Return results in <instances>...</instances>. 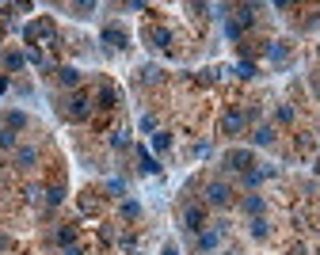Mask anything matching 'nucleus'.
<instances>
[{
  "label": "nucleus",
  "instance_id": "obj_11",
  "mask_svg": "<svg viewBox=\"0 0 320 255\" xmlns=\"http://www.w3.org/2000/svg\"><path fill=\"white\" fill-rule=\"evenodd\" d=\"M153 145H156V153H164V149H172V134H156V137H153Z\"/></svg>",
  "mask_w": 320,
  "mask_h": 255
},
{
  "label": "nucleus",
  "instance_id": "obj_17",
  "mask_svg": "<svg viewBox=\"0 0 320 255\" xmlns=\"http://www.w3.org/2000/svg\"><path fill=\"white\" fill-rule=\"evenodd\" d=\"M12 145H16V134L12 130H0V149H12Z\"/></svg>",
  "mask_w": 320,
  "mask_h": 255
},
{
  "label": "nucleus",
  "instance_id": "obj_8",
  "mask_svg": "<svg viewBox=\"0 0 320 255\" xmlns=\"http://www.w3.org/2000/svg\"><path fill=\"white\" fill-rule=\"evenodd\" d=\"M244 213H248V217H260V213H263V198L260 195L244 198Z\"/></svg>",
  "mask_w": 320,
  "mask_h": 255
},
{
  "label": "nucleus",
  "instance_id": "obj_7",
  "mask_svg": "<svg viewBox=\"0 0 320 255\" xmlns=\"http://www.w3.org/2000/svg\"><path fill=\"white\" fill-rule=\"evenodd\" d=\"M88 107H92V103H88V95H73V99H69V111L77 114V118H84Z\"/></svg>",
  "mask_w": 320,
  "mask_h": 255
},
{
  "label": "nucleus",
  "instance_id": "obj_2",
  "mask_svg": "<svg viewBox=\"0 0 320 255\" xmlns=\"http://www.w3.org/2000/svg\"><path fill=\"white\" fill-rule=\"evenodd\" d=\"M206 198H210V206H229L233 190H229V183H210V187H206Z\"/></svg>",
  "mask_w": 320,
  "mask_h": 255
},
{
  "label": "nucleus",
  "instance_id": "obj_19",
  "mask_svg": "<svg viewBox=\"0 0 320 255\" xmlns=\"http://www.w3.org/2000/svg\"><path fill=\"white\" fill-rule=\"evenodd\" d=\"M73 236H77L73 229H61V232H57V244H73Z\"/></svg>",
  "mask_w": 320,
  "mask_h": 255
},
{
  "label": "nucleus",
  "instance_id": "obj_6",
  "mask_svg": "<svg viewBox=\"0 0 320 255\" xmlns=\"http://www.w3.org/2000/svg\"><path fill=\"white\" fill-rule=\"evenodd\" d=\"M221 244V232H199V251H214V247Z\"/></svg>",
  "mask_w": 320,
  "mask_h": 255
},
{
  "label": "nucleus",
  "instance_id": "obj_14",
  "mask_svg": "<svg viewBox=\"0 0 320 255\" xmlns=\"http://www.w3.org/2000/svg\"><path fill=\"white\" fill-rule=\"evenodd\" d=\"M61 198H65V190H61V187H50V190H46V202H50V206H61Z\"/></svg>",
  "mask_w": 320,
  "mask_h": 255
},
{
  "label": "nucleus",
  "instance_id": "obj_4",
  "mask_svg": "<svg viewBox=\"0 0 320 255\" xmlns=\"http://www.w3.org/2000/svg\"><path fill=\"white\" fill-rule=\"evenodd\" d=\"M244 122H248V114L233 111V114H225V122H221V130H225V134H240V130H244Z\"/></svg>",
  "mask_w": 320,
  "mask_h": 255
},
{
  "label": "nucleus",
  "instance_id": "obj_18",
  "mask_svg": "<svg viewBox=\"0 0 320 255\" xmlns=\"http://www.w3.org/2000/svg\"><path fill=\"white\" fill-rule=\"evenodd\" d=\"M122 213H126V217H138L141 206H138V202H126V206H122Z\"/></svg>",
  "mask_w": 320,
  "mask_h": 255
},
{
  "label": "nucleus",
  "instance_id": "obj_5",
  "mask_svg": "<svg viewBox=\"0 0 320 255\" xmlns=\"http://www.w3.org/2000/svg\"><path fill=\"white\" fill-rule=\"evenodd\" d=\"M16 164H19V168H35V164H38V153L31 149V145H23V149H16Z\"/></svg>",
  "mask_w": 320,
  "mask_h": 255
},
{
  "label": "nucleus",
  "instance_id": "obj_10",
  "mask_svg": "<svg viewBox=\"0 0 320 255\" xmlns=\"http://www.w3.org/2000/svg\"><path fill=\"white\" fill-rule=\"evenodd\" d=\"M61 84L77 88V84H80V73H77V69H61Z\"/></svg>",
  "mask_w": 320,
  "mask_h": 255
},
{
  "label": "nucleus",
  "instance_id": "obj_13",
  "mask_svg": "<svg viewBox=\"0 0 320 255\" xmlns=\"http://www.w3.org/2000/svg\"><path fill=\"white\" fill-rule=\"evenodd\" d=\"M4 122H8L12 130H19V126H23L27 118H23V114H19V111H8V114H4Z\"/></svg>",
  "mask_w": 320,
  "mask_h": 255
},
{
  "label": "nucleus",
  "instance_id": "obj_1",
  "mask_svg": "<svg viewBox=\"0 0 320 255\" xmlns=\"http://www.w3.org/2000/svg\"><path fill=\"white\" fill-rule=\"evenodd\" d=\"M225 168L248 171V168H251V153H248V149H229V153H225Z\"/></svg>",
  "mask_w": 320,
  "mask_h": 255
},
{
  "label": "nucleus",
  "instance_id": "obj_9",
  "mask_svg": "<svg viewBox=\"0 0 320 255\" xmlns=\"http://www.w3.org/2000/svg\"><path fill=\"white\" fill-rule=\"evenodd\" d=\"M251 141H255V145H271V141H275V130H271V126H260L255 134H251Z\"/></svg>",
  "mask_w": 320,
  "mask_h": 255
},
{
  "label": "nucleus",
  "instance_id": "obj_16",
  "mask_svg": "<svg viewBox=\"0 0 320 255\" xmlns=\"http://www.w3.org/2000/svg\"><path fill=\"white\" fill-rule=\"evenodd\" d=\"M138 156H141V168H145V171H156V160L145 153V149H138Z\"/></svg>",
  "mask_w": 320,
  "mask_h": 255
},
{
  "label": "nucleus",
  "instance_id": "obj_20",
  "mask_svg": "<svg viewBox=\"0 0 320 255\" xmlns=\"http://www.w3.org/2000/svg\"><path fill=\"white\" fill-rule=\"evenodd\" d=\"M164 255H179V251H175V244H168V247H164Z\"/></svg>",
  "mask_w": 320,
  "mask_h": 255
},
{
  "label": "nucleus",
  "instance_id": "obj_15",
  "mask_svg": "<svg viewBox=\"0 0 320 255\" xmlns=\"http://www.w3.org/2000/svg\"><path fill=\"white\" fill-rule=\"evenodd\" d=\"M99 103H103V107H114V88H99Z\"/></svg>",
  "mask_w": 320,
  "mask_h": 255
},
{
  "label": "nucleus",
  "instance_id": "obj_12",
  "mask_svg": "<svg viewBox=\"0 0 320 255\" xmlns=\"http://www.w3.org/2000/svg\"><path fill=\"white\" fill-rule=\"evenodd\" d=\"M251 236H255V240L267 236V221H263V217H255V221H251Z\"/></svg>",
  "mask_w": 320,
  "mask_h": 255
},
{
  "label": "nucleus",
  "instance_id": "obj_3",
  "mask_svg": "<svg viewBox=\"0 0 320 255\" xmlns=\"http://www.w3.org/2000/svg\"><path fill=\"white\" fill-rule=\"evenodd\" d=\"M183 225H187V232H202V225H206V210H199V206L183 210Z\"/></svg>",
  "mask_w": 320,
  "mask_h": 255
}]
</instances>
